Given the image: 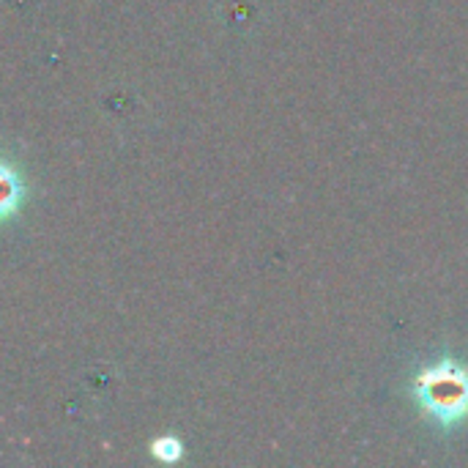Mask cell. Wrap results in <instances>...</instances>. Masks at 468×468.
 Returning <instances> with one entry per match:
<instances>
[{
  "label": "cell",
  "mask_w": 468,
  "mask_h": 468,
  "mask_svg": "<svg viewBox=\"0 0 468 468\" xmlns=\"http://www.w3.org/2000/svg\"><path fill=\"white\" fill-rule=\"evenodd\" d=\"M420 406L444 425L468 417V370L455 362H439L422 370L414 381Z\"/></svg>",
  "instance_id": "obj_1"
},
{
  "label": "cell",
  "mask_w": 468,
  "mask_h": 468,
  "mask_svg": "<svg viewBox=\"0 0 468 468\" xmlns=\"http://www.w3.org/2000/svg\"><path fill=\"white\" fill-rule=\"evenodd\" d=\"M154 455L156 458H165V461H176L181 455V444L176 439H165V441H156L154 444Z\"/></svg>",
  "instance_id": "obj_3"
},
{
  "label": "cell",
  "mask_w": 468,
  "mask_h": 468,
  "mask_svg": "<svg viewBox=\"0 0 468 468\" xmlns=\"http://www.w3.org/2000/svg\"><path fill=\"white\" fill-rule=\"evenodd\" d=\"M25 200V184L16 176V170H11L3 159H0V222H5L11 214H16V208Z\"/></svg>",
  "instance_id": "obj_2"
}]
</instances>
